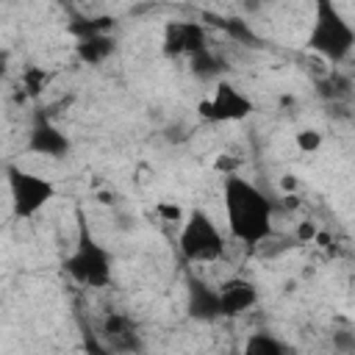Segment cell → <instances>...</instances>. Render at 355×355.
<instances>
[{
	"instance_id": "cell-1",
	"label": "cell",
	"mask_w": 355,
	"mask_h": 355,
	"mask_svg": "<svg viewBox=\"0 0 355 355\" xmlns=\"http://www.w3.org/2000/svg\"><path fill=\"white\" fill-rule=\"evenodd\" d=\"M222 205H225V219L227 230L236 241L255 247L272 236V214L275 205L272 200L247 178L230 175L222 183Z\"/></svg>"
},
{
	"instance_id": "cell-2",
	"label": "cell",
	"mask_w": 355,
	"mask_h": 355,
	"mask_svg": "<svg viewBox=\"0 0 355 355\" xmlns=\"http://www.w3.org/2000/svg\"><path fill=\"white\" fill-rule=\"evenodd\" d=\"M308 47L319 53L322 58L338 64L349 58V53L355 50V28L333 3H316L311 33H308Z\"/></svg>"
},
{
	"instance_id": "cell-3",
	"label": "cell",
	"mask_w": 355,
	"mask_h": 355,
	"mask_svg": "<svg viewBox=\"0 0 355 355\" xmlns=\"http://www.w3.org/2000/svg\"><path fill=\"white\" fill-rule=\"evenodd\" d=\"M178 247H180L183 258L191 263H214L225 255V236L205 211L194 208V211H189L186 222L180 225Z\"/></svg>"
},
{
	"instance_id": "cell-4",
	"label": "cell",
	"mask_w": 355,
	"mask_h": 355,
	"mask_svg": "<svg viewBox=\"0 0 355 355\" xmlns=\"http://www.w3.org/2000/svg\"><path fill=\"white\" fill-rule=\"evenodd\" d=\"M64 266L72 275V280H78L80 286L105 288L111 283V255L105 247H100L86 233H80V239H78V244H75V250Z\"/></svg>"
},
{
	"instance_id": "cell-5",
	"label": "cell",
	"mask_w": 355,
	"mask_h": 355,
	"mask_svg": "<svg viewBox=\"0 0 355 355\" xmlns=\"http://www.w3.org/2000/svg\"><path fill=\"white\" fill-rule=\"evenodd\" d=\"M6 178H8V194H11V205H14V214L19 219H28V216H36L53 197H55V186L42 178V175H33V172H25L19 166H8L6 169Z\"/></svg>"
},
{
	"instance_id": "cell-6",
	"label": "cell",
	"mask_w": 355,
	"mask_h": 355,
	"mask_svg": "<svg viewBox=\"0 0 355 355\" xmlns=\"http://www.w3.org/2000/svg\"><path fill=\"white\" fill-rule=\"evenodd\" d=\"M197 111L208 122H239V119L252 114V100L239 86H233L230 80H219L214 86L211 97L200 100Z\"/></svg>"
},
{
	"instance_id": "cell-7",
	"label": "cell",
	"mask_w": 355,
	"mask_h": 355,
	"mask_svg": "<svg viewBox=\"0 0 355 355\" xmlns=\"http://www.w3.org/2000/svg\"><path fill=\"white\" fill-rule=\"evenodd\" d=\"M219 302H222V316H239L258 305V288L250 280L233 277L219 286Z\"/></svg>"
},
{
	"instance_id": "cell-8",
	"label": "cell",
	"mask_w": 355,
	"mask_h": 355,
	"mask_svg": "<svg viewBox=\"0 0 355 355\" xmlns=\"http://www.w3.org/2000/svg\"><path fill=\"white\" fill-rule=\"evenodd\" d=\"M28 150L36 153V155H47V158H61L69 153V139L50 122H39L33 125L31 130V139H28Z\"/></svg>"
},
{
	"instance_id": "cell-9",
	"label": "cell",
	"mask_w": 355,
	"mask_h": 355,
	"mask_svg": "<svg viewBox=\"0 0 355 355\" xmlns=\"http://www.w3.org/2000/svg\"><path fill=\"white\" fill-rule=\"evenodd\" d=\"M166 53H202V28L197 22H169L166 25V36H164Z\"/></svg>"
},
{
	"instance_id": "cell-10",
	"label": "cell",
	"mask_w": 355,
	"mask_h": 355,
	"mask_svg": "<svg viewBox=\"0 0 355 355\" xmlns=\"http://www.w3.org/2000/svg\"><path fill=\"white\" fill-rule=\"evenodd\" d=\"M189 313L197 319H216L222 316L219 288H211L205 283H191L189 288Z\"/></svg>"
},
{
	"instance_id": "cell-11",
	"label": "cell",
	"mask_w": 355,
	"mask_h": 355,
	"mask_svg": "<svg viewBox=\"0 0 355 355\" xmlns=\"http://www.w3.org/2000/svg\"><path fill=\"white\" fill-rule=\"evenodd\" d=\"M241 355H288V347L277 336H272L266 330H258V333L247 336V341L241 347Z\"/></svg>"
},
{
	"instance_id": "cell-12",
	"label": "cell",
	"mask_w": 355,
	"mask_h": 355,
	"mask_svg": "<svg viewBox=\"0 0 355 355\" xmlns=\"http://www.w3.org/2000/svg\"><path fill=\"white\" fill-rule=\"evenodd\" d=\"M114 53V42L103 33H94V36H86L80 44H78V55L86 61V64H103L108 55Z\"/></svg>"
},
{
	"instance_id": "cell-13",
	"label": "cell",
	"mask_w": 355,
	"mask_h": 355,
	"mask_svg": "<svg viewBox=\"0 0 355 355\" xmlns=\"http://www.w3.org/2000/svg\"><path fill=\"white\" fill-rule=\"evenodd\" d=\"M294 147L302 153V155H313L322 150V133L316 128H300L294 133Z\"/></svg>"
},
{
	"instance_id": "cell-14",
	"label": "cell",
	"mask_w": 355,
	"mask_h": 355,
	"mask_svg": "<svg viewBox=\"0 0 355 355\" xmlns=\"http://www.w3.org/2000/svg\"><path fill=\"white\" fill-rule=\"evenodd\" d=\"M155 214L161 216V222H166V225H183L186 222V211H183V205L180 202H169V200H164V202H158L155 205Z\"/></svg>"
},
{
	"instance_id": "cell-15",
	"label": "cell",
	"mask_w": 355,
	"mask_h": 355,
	"mask_svg": "<svg viewBox=\"0 0 355 355\" xmlns=\"http://www.w3.org/2000/svg\"><path fill=\"white\" fill-rule=\"evenodd\" d=\"M316 236H319V227H316V222H311V219H302V222L297 225V241H302V244H311V241H316Z\"/></svg>"
},
{
	"instance_id": "cell-16",
	"label": "cell",
	"mask_w": 355,
	"mask_h": 355,
	"mask_svg": "<svg viewBox=\"0 0 355 355\" xmlns=\"http://www.w3.org/2000/svg\"><path fill=\"white\" fill-rule=\"evenodd\" d=\"M22 80H25V86H28V92H31V94H36V92H39V89H42L44 83H47V75H44L42 69H28Z\"/></svg>"
},
{
	"instance_id": "cell-17",
	"label": "cell",
	"mask_w": 355,
	"mask_h": 355,
	"mask_svg": "<svg viewBox=\"0 0 355 355\" xmlns=\"http://www.w3.org/2000/svg\"><path fill=\"white\" fill-rule=\"evenodd\" d=\"M333 344H336L338 352H355V336L347 333V330H338V333L333 336Z\"/></svg>"
},
{
	"instance_id": "cell-18",
	"label": "cell",
	"mask_w": 355,
	"mask_h": 355,
	"mask_svg": "<svg viewBox=\"0 0 355 355\" xmlns=\"http://www.w3.org/2000/svg\"><path fill=\"white\" fill-rule=\"evenodd\" d=\"M277 189L283 191V197H288V194H297V189H300V180H297V175H291V172L280 175V180H277Z\"/></svg>"
}]
</instances>
